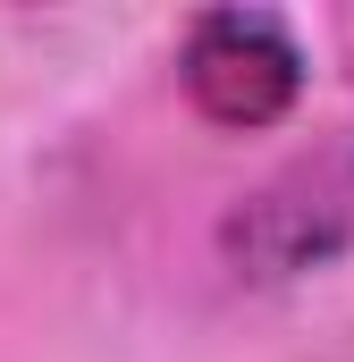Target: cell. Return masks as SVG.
<instances>
[{
	"instance_id": "6da1fadb",
	"label": "cell",
	"mask_w": 354,
	"mask_h": 362,
	"mask_svg": "<svg viewBox=\"0 0 354 362\" xmlns=\"http://www.w3.org/2000/svg\"><path fill=\"white\" fill-rule=\"evenodd\" d=\"M354 253V127L304 144L219 211V262L245 286H295Z\"/></svg>"
},
{
	"instance_id": "7a4b0ae2",
	"label": "cell",
	"mask_w": 354,
	"mask_h": 362,
	"mask_svg": "<svg viewBox=\"0 0 354 362\" xmlns=\"http://www.w3.org/2000/svg\"><path fill=\"white\" fill-rule=\"evenodd\" d=\"M177 85H185L202 127L262 135L278 118H295V101L312 85V59H304V34L278 8H202L177 42Z\"/></svg>"
}]
</instances>
